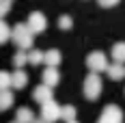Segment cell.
Segmentation results:
<instances>
[{"mask_svg": "<svg viewBox=\"0 0 125 123\" xmlns=\"http://www.w3.org/2000/svg\"><path fill=\"white\" fill-rule=\"evenodd\" d=\"M11 78H13V89H17V91H22L28 84V74H26L24 69H15L11 74Z\"/></svg>", "mask_w": 125, "mask_h": 123, "instance_id": "8fae6325", "label": "cell"}, {"mask_svg": "<svg viewBox=\"0 0 125 123\" xmlns=\"http://www.w3.org/2000/svg\"><path fill=\"white\" fill-rule=\"evenodd\" d=\"M11 106H13V93H11V89H9V91H0V112L9 110Z\"/></svg>", "mask_w": 125, "mask_h": 123, "instance_id": "5bb4252c", "label": "cell"}, {"mask_svg": "<svg viewBox=\"0 0 125 123\" xmlns=\"http://www.w3.org/2000/svg\"><path fill=\"white\" fill-rule=\"evenodd\" d=\"M11 11V2L9 0H0V20H4Z\"/></svg>", "mask_w": 125, "mask_h": 123, "instance_id": "44dd1931", "label": "cell"}, {"mask_svg": "<svg viewBox=\"0 0 125 123\" xmlns=\"http://www.w3.org/2000/svg\"><path fill=\"white\" fill-rule=\"evenodd\" d=\"M99 2V7H104V9H110V7H116L121 0H97Z\"/></svg>", "mask_w": 125, "mask_h": 123, "instance_id": "7402d4cb", "label": "cell"}, {"mask_svg": "<svg viewBox=\"0 0 125 123\" xmlns=\"http://www.w3.org/2000/svg\"><path fill=\"white\" fill-rule=\"evenodd\" d=\"M11 123H17V121H11Z\"/></svg>", "mask_w": 125, "mask_h": 123, "instance_id": "d4e9b609", "label": "cell"}, {"mask_svg": "<svg viewBox=\"0 0 125 123\" xmlns=\"http://www.w3.org/2000/svg\"><path fill=\"white\" fill-rule=\"evenodd\" d=\"M43 63H45V52L28 50V65H43Z\"/></svg>", "mask_w": 125, "mask_h": 123, "instance_id": "9a60e30c", "label": "cell"}, {"mask_svg": "<svg viewBox=\"0 0 125 123\" xmlns=\"http://www.w3.org/2000/svg\"><path fill=\"white\" fill-rule=\"evenodd\" d=\"M32 99L37 101V104H48V101H52V86H48V84H39L35 91H32Z\"/></svg>", "mask_w": 125, "mask_h": 123, "instance_id": "52a82bcc", "label": "cell"}, {"mask_svg": "<svg viewBox=\"0 0 125 123\" xmlns=\"http://www.w3.org/2000/svg\"><path fill=\"white\" fill-rule=\"evenodd\" d=\"M13 43L17 45V50H32V41H35V35H32V30L28 28L26 24H15L13 26Z\"/></svg>", "mask_w": 125, "mask_h": 123, "instance_id": "6da1fadb", "label": "cell"}, {"mask_svg": "<svg viewBox=\"0 0 125 123\" xmlns=\"http://www.w3.org/2000/svg\"><path fill=\"white\" fill-rule=\"evenodd\" d=\"M13 65H15V69H24V65H28V52L17 50L13 56Z\"/></svg>", "mask_w": 125, "mask_h": 123, "instance_id": "2e32d148", "label": "cell"}, {"mask_svg": "<svg viewBox=\"0 0 125 123\" xmlns=\"http://www.w3.org/2000/svg\"><path fill=\"white\" fill-rule=\"evenodd\" d=\"M108 56L99 52V50H95V52H91L86 56V67L91 69V74H101V71H106L108 69Z\"/></svg>", "mask_w": 125, "mask_h": 123, "instance_id": "3957f363", "label": "cell"}, {"mask_svg": "<svg viewBox=\"0 0 125 123\" xmlns=\"http://www.w3.org/2000/svg\"><path fill=\"white\" fill-rule=\"evenodd\" d=\"M75 112H78V110H75V106L67 104V106H62V110H61V119L65 123H67V121H73V119H75Z\"/></svg>", "mask_w": 125, "mask_h": 123, "instance_id": "ac0fdd59", "label": "cell"}, {"mask_svg": "<svg viewBox=\"0 0 125 123\" xmlns=\"http://www.w3.org/2000/svg\"><path fill=\"white\" fill-rule=\"evenodd\" d=\"M61 110H62V106H58L52 99V101H48V104L41 106V119L48 121V123H56V121H61Z\"/></svg>", "mask_w": 125, "mask_h": 123, "instance_id": "8992f818", "label": "cell"}, {"mask_svg": "<svg viewBox=\"0 0 125 123\" xmlns=\"http://www.w3.org/2000/svg\"><path fill=\"white\" fill-rule=\"evenodd\" d=\"M11 37H13V28L7 24L4 20H0V45H2V43H7Z\"/></svg>", "mask_w": 125, "mask_h": 123, "instance_id": "e0dca14e", "label": "cell"}, {"mask_svg": "<svg viewBox=\"0 0 125 123\" xmlns=\"http://www.w3.org/2000/svg\"><path fill=\"white\" fill-rule=\"evenodd\" d=\"M13 86V78L9 71H0V91H9Z\"/></svg>", "mask_w": 125, "mask_h": 123, "instance_id": "d6986e66", "label": "cell"}, {"mask_svg": "<svg viewBox=\"0 0 125 123\" xmlns=\"http://www.w3.org/2000/svg\"><path fill=\"white\" fill-rule=\"evenodd\" d=\"M71 26H73V20H71L69 15H61V17H58V28H61V30H69Z\"/></svg>", "mask_w": 125, "mask_h": 123, "instance_id": "ffe728a7", "label": "cell"}, {"mask_svg": "<svg viewBox=\"0 0 125 123\" xmlns=\"http://www.w3.org/2000/svg\"><path fill=\"white\" fill-rule=\"evenodd\" d=\"M112 58L114 63H123L125 65V41H119L112 45Z\"/></svg>", "mask_w": 125, "mask_h": 123, "instance_id": "4fadbf2b", "label": "cell"}, {"mask_svg": "<svg viewBox=\"0 0 125 123\" xmlns=\"http://www.w3.org/2000/svg\"><path fill=\"white\" fill-rule=\"evenodd\" d=\"M26 26L32 30V35H41V33L48 28V17H45L41 11H32L30 15H28V22H26Z\"/></svg>", "mask_w": 125, "mask_h": 123, "instance_id": "277c9868", "label": "cell"}, {"mask_svg": "<svg viewBox=\"0 0 125 123\" xmlns=\"http://www.w3.org/2000/svg\"><path fill=\"white\" fill-rule=\"evenodd\" d=\"M15 121L17 123H35L37 119H35V112L30 110L28 106H22V108H17V112H15Z\"/></svg>", "mask_w": 125, "mask_h": 123, "instance_id": "9c48e42d", "label": "cell"}, {"mask_svg": "<svg viewBox=\"0 0 125 123\" xmlns=\"http://www.w3.org/2000/svg\"><path fill=\"white\" fill-rule=\"evenodd\" d=\"M101 89H104V84H101L99 74H88L86 78H84V84H82V93H84V97H86V99L95 101V99L101 95Z\"/></svg>", "mask_w": 125, "mask_h": 123, "instance_id": "7a4b0ae2", "label": "cell"}, {"mask_svg": "<svg viewBox=\"0 0 125 123\" xmlns=\"http://www.w3.org/2000/svg\"><path fill=\"white\" fill-rule=\"evenodd\" d=\"M35 123H48V121H43V119H37V121H35Z\"/></svg>", "mask_w": 125, "mask_h": 123, "instance_id": "603a6c76", "label": "cell"}, {"mask_svg": "<svg viewBox=\"0 0 125 123\" xmlns=\"http://www.w3.org/2000/svg\"><path fill=\"white\" fill-rule=\"evenodd\" d=\"M106 74L110 80H121V78H125V65L123 63H112V65H108Z\"/></svg>", "mask_w": 125, "mask_h": 123, "instance_id": "30bf717a", "label": "cell"}, {"mask_svg": "<svg viewBox=\"0 0 125 123\" xmlns=\"http://www.w3.org/2000/svg\"><path fill=\"white\" fill-rule=\"evenodd\" d=\"M97 123H123V110L114 104H108L99 114V121Z\"/></svg>", "mask_w": 125, "mask_h": 123, "instance_id": "5b68a950", "label": "cell"}, {"mask_svg": "<svg viewBox=\"0 0 125 123\" xmlns=\"http://www.w3.org/2000/svg\"><path fill=\"white\" fill-rule=\"evenodd\" d=\"M62 61V54H61V50H56V48H52L45 52V63L43 65H48V67H58Z\"/></svg>", "mask_w": 125, "mask_h": 123, "instance_id": "7c38bea8", "label": "cell"}, {"mask_svg": "<svg viewBox=\"0 0 125 123\" xmlns=\"http://www.w3.org/2000/svg\"><path fill=\"white\" fill-rule=\"evenodd\" d=\"M9 2H13V0H9Z\"/></svg>", "mask_w": 125, "mask_h": 123, "instance_id": "484cf974", "label": "cell"}, {"mask_svg": "<svg viewBox=\"0 0 125 123\" xmlns=\"http://www.w3.org/2000/svg\"><path fill=\"white\" fill-rule=\"evenodd\" d=\"M41 80H43V84H48V86L54 89V86L61 82V71H58V67H45Z\"/></svg>", "mask_w": 125, "mask_h": 123, "instance_id": "ba28073f", "label": "cell"}, {"mask_svg": "<svg viewBox=\"0 0 125 123\" xmlns=\"http://www.w3.org/2000/svg\"><path fill=\"white\" fill-rule=\"evenodd\" d=\"M67 123H78V121H75V119H73V121H67Z\"/></svg>", "mask_w": 125, "mask_h": 123, "instance_id": "cb8c5ba5", "label": "cell"}]
</instances>
